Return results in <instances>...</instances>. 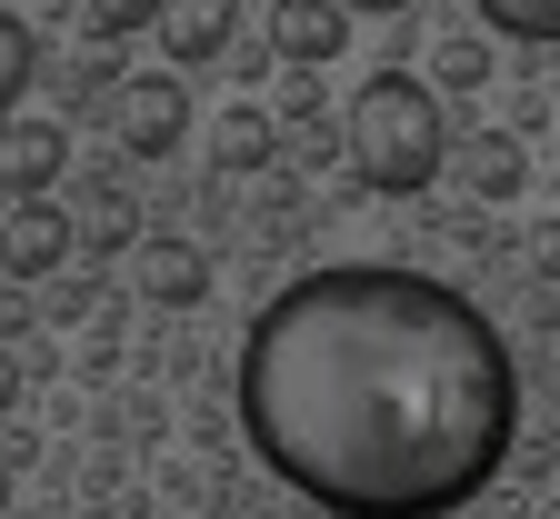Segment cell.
Wrapping results in <instances>:
<instances>
[{
    "label": "cell",
    "instance_id": "6da1fadb",
    "mask_svg": "<svg viewBox=\"0 0 560 519\" xmlns=\"http://www.w3.org/2000/svg\"><path fill=\"white\" fill-rule=\"evenodd\" d=\"M241 429L260 470L330 519H451L521 439V369L470 290L330 260L250 320Z\"/></svg>",
    "mask_w": 560,
    "mask_h": 519
},
{
    "label": "cell",
    "instance_id": "7a4b0ae2",
    "mask_svg": "<svg viewBox=\"0 0 560 519\" xmlns=\"http://www.w3.org/2000/svg\"><path fill=\"white\" fill-rule=\"evenodd\" d=\"M340 151H350V180L381 190V200H410L451 170V120H441V91L410 81V70H371L340 110Z\"/></svg>",
    "mask_w": 560,
    "mask_h": 519
},
{
    "label": "cell",
    "instance_id": "3957f363",
    "mask_svg": "<svg viewBox=\"0 0 560 519\" xmlns=\"http://www.w3.org/2000/svg\"><path fill=\"white\" fill-rule=\"evenodd\" d=\"M110 130H120V151H130V161H171V151H180V130H190V91L171 81V70H140V81L110 91Z\"/></svg>",
    "mask_w": 560,
    "mask_h": 519
},
{
    "label": "cell",
    "instance_id": "277c9868",
    "mask_svg": "<svg viewBox=\"0 0 560 519\" xmlns=\"http://www.w3.org/2000/svg\"><path fill=\"white\" fill-rule=\"evenodd\" d=\"M70 250H81V220L50 210V200H11L0 210V270L11 280H50Z\"/></svg>",
    "mask_w": 560,
    "mask_h": 519
},
{
    "label": "cell",
    "instance_id": "5b68a950",
    "mask_svg": "<svg viewBox=\"0 0 560 519\" xmlns=\"http://www.w3.org/2000/svg\"><path fill=\"white\" fill-rule=\"evenodd\" d=\"M340 50H350V11H340V0H280V11H270V60H291L301 81L320 60H340Z\"/></svg>",
    "mask_w": 560,
    "mask_h": 519
},
{
    "label": "cell",
    "instance_id": "8992f818",
    "mask_svg": "<svg viewBox=\"0 0 560 519\" xmlns=\"http://www.w3.org/2000/svg\"><path fill=\"white\" fill-rule=\"evenodd\" d=\"M60 170H70V130H60V120L21 110L11 130H0V190H11V200H40Z\"/></svg>",
    "mask_w": 560,
    "mask_h": 519
},
{
    "label": "cell",
    "instance_id": "52a82bcc",
    "mask_svg": "<svg viewBox=\"0 0 560 519\" xmlns=\"http://www.w3.org/2000/svg\"><path fill=\"white\" fill-rule=\"evenodd\" d=\"M151 40L171 50V70L221 60V50L241 40V11H231V0H171V11H151Z\"/></svg>",
    "mask_w": 560,
    "mask_h": 519
},
{
    "label": "cell",
    "instance_id": "ba28073f",
    "mask_svg": "<svg viewBox=\"0 0 560 519\" xmlns=\"http://www.w3.org/2000/svg\"><path fill=\"white\" fill-rule=\"evenodd\" d=\"M280 161V130L260 101H231L221 120H210V180H241V170H270Z\"/></svg>",
    "mask_w": 560,
    "mask_h": 519
},
{
    "label": "cell",
    "instance_id": "9c48e42d",
    "mask_svg": "<svg viewBox=\"0 0 560 519\" xmlns=\"http://www.w3.org/2000/svg\"><path fill=\"white\" fill-rule=\"evenodd\" d=\"M140 300L200 310V300H210V260H200V240H140Z\"/></svg>",
    "mask_w": 560,
    "mask_h": 519
},
{
    "label": "cell",
    "instance_id": "30bf717a",
    "mask_svg": "<svg viewBox=\"0 0 560 519\" xmlns=\"http://www.w3.org/2000/svg\"><path fill=\"white\" fill-rule=\"evenodd\" d=\"M460 190L470 200H521L530 190V151H521L511 130H470L460 140Z\"/></svg>",
    "mask_w": 560,
    "mask_h": 519
},
{
    "label": "cell",
    "instance_id": "8fae6325",
    "mask_svg": "<svg viewBox=\"0 0 560 519\" xmlns=\"http://www.w3.org/2000/svg\"><path fill=\"white\" fill-rule=\"evenodd\" d=\"M40 81V40L21 11H0V120H21V91Z\"/></svg>",
    "mask_w": 560,
    "mask_h": 519
},
{
    "label": "cell",
    "instance_id": "7c38bea8",
    "mask_svg": "<svg viewBox=\"0 0 560 519\" xmlns=\"http://www.w3.org/2000/svg\"><path fill=\"white\" fill-rule=\"evenodd\" d=\"M480 31L490 40H560V0H490Z\"/></svg>",
    "mask_w": 560,
    "mask_h": 519
},
{
    "label": "cell",
    "instance_id": "4fadbf2b",
    "mask_svg": "<svg viewBox=\"0 0 560 519\" xmlns=\"http://www.w3.org/2000/svg\"><path fill=\"white\" fill-rule=\"evenodd\" d=\"M431 81H441V91H480V81H490V40H480V31H451V40L431 50Z\"/></svg>",
    "mask_w": 560,
    "mask_h": 519
},
{
    "label": "cell",
    "instance_id": "5bb4252c",
    "mask_svg": "<svg viewBox=\"0 0 560 519\" xmlns=\"http://www.w3.org/2000/svg\"><path fill=\"white\" fill-rule=\"evenodd\" d=\"M81 240H91V250H130V240H140V220H130L120 200H91V220H81Z\"/></svg>",
    "mask_w": 560,
    "mask_h": 519
},
{
    "label": "cell",
    "instance_id": "9a60e30c",
    "mask_svg": "<svg viewBox=\"0 0 560 519\" xmlns=\"http://www.w3.org/2000/svg\"><path fill=\"white\" fill-rule=\"evenodd\" d=\"M151 31V11H130V0H101V11H81V40H130Z\"/></svg>",
    "mask_w": 560,
    "mask_h": 519
},
{
    "label": "cell",
    "instance_id": "2e32d148",
    "mask_svg": "<svg viewBox=\"0 0 560 519\" xmlns=\"http://www.w3.org/2000/svg\"><path fill=\"white\" fill-rule=\"evenodd\" d=\"M530 270H540V280H560V210L530 231Z\"/></svg>",
    "mask_w": 560,
    "mask_h": 519
},
{
    "label": "cell",
    "instance_id": "e0dca14e",
    "mask_svg": "<svg viewBox=\"0 0 560 519\" xmlns=\"http://www.w3.org/2000/svg\"><path fill=\"white\" fill-rule=\"evenodd\" d=\"M11 400H21V369H0V410H11Z\"/></svg>",
    "mask_w": 560,
    "mask_h": 519
},
{
    "label": "cell",
    "instance_id": "ac0fdd59",
    "mask_svg": "<svg viewBox=\"0 0 560 519\" xmlns=\"http://www.w3.org/2000/svg\"><path fill=\"white\" fill-rule=\"evenodd\" d=\"M0 509H11V470H0Z\"/></svg>",
    "mask_w": 560,
    "mask_h": 519
}]
</instances>
